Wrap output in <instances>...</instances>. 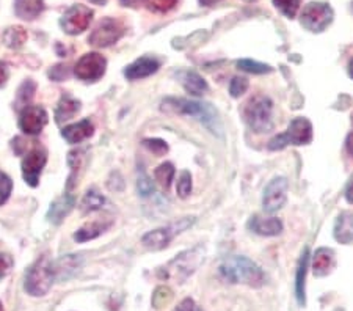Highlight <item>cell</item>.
Here are the masks:
<instances>
[{
	"instance_id": "6da1fadb",
	"label": "cell",
	"mask_w": 353,
	"mask_h": 311,
	"mask_svg": "<svg viewBox=\"0 0 353 311\" xmlns=\"http://www.w3.org/2000/svg\"><path fill=\"white\" fill-rule=\"evenodd\" d=\"M220 275L232 285H247L261 288L265 283V274L258 264L247 257L226 258L219 268Z\"/></svg>"
},
{
	"instance_id": "7a4b0ae2",
	"label": "cell",
	"mask_w": 353,
	"mask_h": 311,
	"mask_svg": "<svg viewBox=\"0 0 353 311\" xmlns=\"http://www.w3.org/2000/svg\"><path fill=\"white\" fill-rule=\"evenodd\" d=\"M165 109L173 110L176 113H182V115H190L193 118L204 124L210 132L221 137L223 135V126L219 118L217 110L208 103H198V101H189V99H176L168 98L163 101Z\"/></svg>"
},
{
	"instance_id": "3957f363",
	"label": "cell",
	"mask_w": 353,
	"mask_h": 311,
	"mask_svg": "<svg viewBox=\"0 0 353 311\" xmlns=\"http://www.w3.org/2000/svg\"><path fill=\"white\" fill-rule=\"evenodd\" d=\"M243 120L256 134H264L273 129V104L267 96L258 94L243 106Z\"/></svg>"
},
{
	"instance_id": "277c9868",
	"label": "cell",
	"mask_w": 353,
	"mask_h": 311,
	"mask_svg": "<svg viewBox=\"0 0 353 311\" xmlns=\"http://www.w3.org/2000/svg\"><path fill=\"white\" fill-rule=\"evenodd\" d=\"M204 261V248L198 245L192 250L182 252L174 259H172L165 268L161 270L162 279H170L178 283L185 281L189 277L199 268V264Z\"/></svg>"
},
{
	"instance_id": "5b68a950",
	"label": "cell",
	"mask_w": 353,
	"mask_h": 311,
	"mask_svg": "<svg viewBox=\"0 0 353 311\" xmlns=\"http://www.w3.org/2000/svg\"><path fill=\"white\" fill-rule=\"evenodd\" d=\"M55 280L54 263L48 257H41L28 269L26 275V291L30 296H44Z\"/></svg>"
},
{
	"instance_id": "8992f818",
	"label": "cell",
	"mask_w": 353,
	"mask_h": 311,
	"mask_svg": "<svg viewBox=\"0 0 353 311\" xmlns=\"http://www.w3.org/2000/svg\"><path fill=\"white\" fill-rule=\"evenodd\" d=\"M311 140H312V124L310 123V120L300 117L292 120L286 132L276 135V137H273L270 140L269 148L272 151H276V150L286 148L288 145H295V146L308 145L311 143Z\"/></svg>"
},
{
	"instance_id": "52a82bcc",
	"label": "cell",
	"mask_w": 353,
	"mask_h": 311,
	"mask_svg": "<svg viewBox=\"0 0 353 311\" xmlns=\"http://www.w3.org/2000/svg\"><path fill=\"white\" fill-rule=\"evenodd\" d=\"M193 222H195V219H181L179 222L163 226V228H159L154 231H150V233H146L141 237V242H143V245L146 248H150V250H162V248L167 247L170 242L174 239V236H178L182 231L190 228Z\"/></svg>"
},
{
	"instance_id": "ba28073f",
	"label": "cell",
	"mask_w": 353,
	"mask_h": 311,
	"mask_svg": "<svg viewBox=\"0 0 353 311\" xmlns=\"http://www.w3.org/2000/svg\"><path fill=\"white\" fill-rule=\"evenodd\" d=\"M333 10L328 3L311 2L301 13V26L312 33H321L332 24Z\"/></svg>"
},
{
	"instance_id": "9c48e42d",
	"label": "cell",
	"mask_w": 353,
	"mask_h": 311,
	"mask_svg": "<svg viewBox=\"0 0 353 311\" xmlns=\"http://www.w3.org/2000/svg\"><path fill=\"white\" fill-rule=\"evenodd\" d=\"M124 27L119 21L107 18L102 19L88 38L90 44H93L96 48H107L110 44L117 43L119 38L123 37Z\"/></svg>"
},
{
	"instance_id": "30bf717a",
	"label": "cell",
	"mask_w": 353,
	"mask_h": 311,
	"mask_svg": "<svg viewBox=\"0 0 353 311\" xmlns=\"http://www.w3.org/2000/svg\"><path fill=\"white\" fill-rule=\"evenodd\" d=\"M107 66V60L101 54H87L77 61L74 68V74L77 79L85 82H96L104 76Z\"/></svg>"
},
{
	"instance_id": "8fae6325",
	"label": "cell",
	"mask_w": 353,
	"mask_h": 311,
	"mask_svg": "<svg viewBox=\"0 0 353 311\" xmlns=\"http://www.w3.org/2000/svg\"><path fill=\"white\" fill-rule=\"evenodd\" d=\"M91 18H93V11L85 5H72V7L66 11L63 18L60 21V26L63 30L70 35H77L87 30Z\"/></svg>"
},
{
	"instance_id": "7c38bea8",
	"label": "cell",
	"mask_w": 353,
	"mask_h": 311,
	"mask_svg": "<svg viewBox=\"0 0 353 311\" xmlns=\"http://www.w3.org/2000/svg\"><path fill=\"white\" fill-rule=\"evenodd\" d=\"M288 189H289V183L286 178L278 177L270 181L269 185H267L264 190V197H263V205L267 212H276L278 209H281L284 205H286Z\"/></svg>"
},
{
	"instance_id": "4fadbf2b",
	"label": "cell",
	"mask_w": 353,
	"mask_h": 311,
	"mask_svg": "<svg viewBox=\"0 0 353 311\" xmlns=\"http://www.w3.org/2000/svg\"><path fill=\"white\" fill-rule=\"evenodd\" d=\"M48 124V112L39 106H26L19 117V128L27 135H37Z\"/></svg>"
},
{
	"instance_id": "5bb4252c",
	"label": "cell",
	"mask_w": 353,
	"mask_h": 311,
	"mask_svg": "<svg viewBox=\"0 0 353 311\" xmlns=\"http://www.w3.org/2000/svg\"><path fill=\"white\" fill-rule=\"evenodd\" d=\"M46 162H48V152L43 148H35L30 151L26 159L22 161V177H24L28 185L37 188L39 174H41Z\"/></svg>"
},
{
	"instance_id": "9a60e30c",
	"label": "cell",
	"mask_w": 353,
	"mask_h": 311,
	"mask_svg": "<svg viewBox=\"0 0 353 311\" xmlns=\"http://www.w3.org/2000/svg\"><path fill=\"white\" fill-rule=\"evenodd\" d=\"M159 60L152 59V57H141V59L135 60L132 65H129L126 70H124V76L130 81H137V79H145L148 76L154 74L159 70Z\"/></svg>"
},
{
	"instance_id": "2e32d148",
	"label": "cell",
	"mask_w": 353,
	"mask_h": 311,
	"mask_svg": "<svg viewBox=\"0 0 353 311\" xmlns=\"http://www.w3.org/2000/svg\"><path fill=\"white\" fill-rule=\"evenodd\" d=\"M248 228L259 236H278L283 231V223L280 219L275 217H259L254 216L250 219Z\"/></svg>"
},
{
	"instance_id": "e0dca14e",
	"label": "cell",
	"mask_w": 353,
	"mask_h": 311,
	"mask_svg": "<svg viewBox=\"0 0 353 311\" xmlns=\"http://www.w3.org/2000/svg\"><path fill=\"white\" fill-rule=\"evenodd\" d=\"M336 264L334 252L332 248H319L314 254V259H312V270H314L316 277H325L332 272Z\"/></svg>"
},
{
	"instance_id": "ac0fdd59",
	"label": "cell",
	"mask_w": 353,
	"mask_h": 311,
	"mask_svg": "<svg viewBox=\"0 0 353 311\" xmlns=\"http://www.w3.org/2000/svg\"><path fill=\"white\" fill-rule=\"evenodd\" d=\"M334 239L341 244L353 242V211L343 212L334 223Z\"/></svg>"
},
{
	"instance_id": "d6986e66",
	"label": "cell",
	"mask_w": 353,
	"mask_h": 311,
	"mask_svg": "<svg viewBox=\"0 0 353 311\" xmlns=\"http://www.w3.org/2000/svg\"><path fill=\"white\" fill-rule=\"evenodd\" d=\"M93 124H91L90 120H82L81 123L71 124V126L65 128L61 131V135H63L65 140L68 143H81L85 139H88L93 135Z\"/></svg>"
},
{
	"instance_id": "ffe728a7",
	"label": "cell",
	"mask_w": 353,
	"mask_h": 311,
	"mask_svg": "<svg viewBox=\"0 0 353 311\" xmlns=\"http://www.w3.org/2000/svg\"><path fill=\"white\" fill-rule=\"evenodd\" d=\"M81 258H77L76 254H68L59 261L54 263V272L55 280H68L70 277L76 275L81 269Z\"/></svg>"
},
{
	"instance_id": "44dd1931",
	"label": "cell",
	"mask_w": 353,
	"mask_h": 311,
	"mask_svg": "<svg viewBox=\"0 0 353 311\" xmlns=\"http://www.w3.org/2000/svg\"><path fill=\"white\" fill-rule=\"evenodd\" d=\"M308 263H310V250L308 247H306L303 253H301V258L297 268V277H295V296H297V301L300 305L306 303L305 285H306V270H308Z\"/></svg>"
},
{
	"instance_id": "7402d4cb",
	"label": "cell",
	"mask_w": 353,
	"mask_h": 311,
	"mask_svg": "<svg viewBox=\"0 0 353 311\" xmlns=\"http://www.w3.org/2000/svg\"><path fill=\"white\" fill-rule=\"evenodd\" d=\"M74 200L72 195H65L59 198V200H55L52 205H50L49 211H48V219L50 220L52 223H60L61 220H63L68 214L71 212V209L74 208Z\"/></svg>"
},
{
	"instance_id": "603a6c76",
	"label": "cell",
	"mask_w": 353,
	"mask_h": 311,
	"mask_svg": "<svg viewBox=\"0 0 353 311\" xmlns=\"http://www.w3.org/2000/svg\"><path fill=\"white\" fill-rule=\"evenodd\" d=\"M43 10H44L43 0H16L14 2L16 14L26 21H32L38 18Z\"/></svg>"
},
{
	"instance_id": "cb8c5ba5",
	"label": "cell",
	"mask_w": 353,
	"mask_h": 311,
	"mask_svg": "<svg viewBox=\"0 0 353 311\" xmlns=\"http://www.w3.org/2000/svg\"><path fill=\"white\" fill-rule=\"evenodd\" d=\"M181 83L184 85V88L189 92L190 94L195 96H201L204 92H208V83L204 79L198 74L195 71H184L179 74Z\"/></svg>"
},
{
	"instance_id": "d4e9b609",
	"label": "cell",
	"mask_w": 353,
	"mask_h": 311,
	"mask_svg": "<svg viewBox=\"0 0 353 311\" xmlns=\"http://www.w3.org/2000/svg\"><path fill=\"white\" fill-rule=\"evenodd\" d=\"M79 109H81V103H79L77 99L71 98V96H63L55 110L57 123L61 124L68 120H71V118L79 112Z\"/></svg>"
},
{
	"instance_id": "484cf974",
	"label": "cell",
	"mask_w": 353,
	"mask_h": 311,
	"mask_svg": "<svg viewBox=\"0 0 353 311\" xmlns=\"http://www.w3.org/2000/svg\"><path fill=\"white\" fill-rule=\"evenodd\" d=\"M110 225H112V222H107V223L93 222L90 225H85L83 228H81L76 234H74V239H76L77 242H85V241H90V239H94V237H98L99 234L104 233V231L109 228Z\"/></svg>"
},
{
	"instance_id": "4316f807",
	"label": "cell",
	"mask_w": 353,
	"mask_h": 311,
	"mask_svg": "<svg viewBox=\"0 0 353 311\" xmlns=\"http://www.w3.org/2000/svg\"><path fill=\"white\" fill-rule=\"evenodd\" d=\"M27 39V32L22 27H10L3 35V41L11 49H18Z\"/></svg>"
},
{
	"instance_id": "83f0119b",
	"label": "cell",
	"mask_w": 353,
	"mask_h": 311,
	"mask_svg": "<svg viewBox=\"0 0 353 311\" xmlns=\"http://www.w3.org/2000/svg\"><path fill=\"white\" fill-rule=\"evenodd\" d=\"M104 203H105V198L102 197L98 190L91 189L83 197L82 209L85 212H93V211H98V209L104 206Z\"/></svg>"
},
{
	"instance_id": "f1b7e54d",
	"label": "cell",
	"mask_w": 353,
	"mask_h": 311,
	"mask_svg": "<svg viewBox=\"0 0 353 311\" xmlns=\"http://www.w3.org/2000/svg\"><path fill=\"white\" fill-rule=\"evenodd\" d=\"M154 178L163 189H168L170 185H172V181L174 178L173 163H170V162L162 163V165L154 172Z\"/></svg>"
},
{
	"instance_id": "f546056e",
	"label": "cell",
	"mask_w": 353,
	"mask_h": 311,
	"mask_svg": "<svg viewBox=\"0 0 353 311\" xmlns=\"http://www.w3.org/2000/svg\"><path fill=\"white\" fill-rule=\"evenodd\" d=\"M83 154H85V151H72V152H70V157H68V163H70V167H71V177H70V183H68V189H72V185L76 184L77 172L81 170L82 163H83Z\"/></svg>"
},
{
	"instance_id": "4dcf8cb0",
	"label": "cell",
	"mask_w": 353,
	"mask_h": 311,
	"mask_svg": "<svg viewBox=\"0 0 353 311\" xmlns=\"http://www.w3.org/2000/svg\"><path fill=\"white\" fill-rule=\"evenodd\" d=\"M300 3L301 0H273V5L289 19L295 18V14H297L300 8Z\"/></svg>"
},
{
	"instance_id": "1f68e13d",
	"label": "cell",
	"mask_w": 353,
	"mask_h": 311,
	"mask_svg": "<svg viewBox=\"0 0 353 311\" xmlns=\"http://www.w3.org/2000/svg\"><path fill=\"white\" fill-rule=\"evenodd\" d=\"M239 70L252 72V74H265V72H270L272 68L265 63H259V61L253 60H239L237 61Z\"/></svg>"
},
{
	"instance_id": "d6a6232c",
	"label": "cell",
	"mask_w": 353,
	"mask_h": 311,
	"mask_svg": "<svg viewBox=\"0 0 353 311\" xmlns=\"http://www.w3.org/2000/svg\"><path fill=\"white\" fill-rule=\"evenodd\" d=\"M172 297H173L172 291H170L168 288L161 286V288H157L154 296H152V305H154V308H162L170 301H172Z\"/></svg>"
},
{
	"instance_id": "836d02e7",
	"label": "cell",
	"mask_w": 353,
	"mask_h": 311,
	"mask_svg": "<svg viewBox=\"0 0 353 311\" xmlns=\"http://www.w3.org/2000/svg\"><path fill=\"white\" fill-rule=\"evenodd\" d=\"M35 88H37V85H35V82H32V81H27V82L22 83V87L19 88V93H18V104L19 106H27L28 101L33 98Z\"/></svg>"
},
{
	"instance_id": "e575fe53",
	"label": "cell",
	"mask_w": 353,
	"mask_h": 311,
	"mask_svg": "<svg viewBox=\"0 0 353 311\" xmlns=\"http://www.w3.org/2000/svg\"><path fill=\"white\" fill-rule=\"evenodd\" d=\"M178 3V0H148L146 5L148 8L156 11V13H167L174 5Z\"/></svg>"
},
{
	"instance_id": "d590c367",
	"label": "cell",
	"mask_w": 353,
	"mask_h": 311,
	"mask_svg": "<svg viewBox=\"0 0 353 311\" xmlns=\"http://www.w3.org/2000/svg\"><path fill=\"white\" fill-rule=\"evenodd\" d=\"M178 194L181 198H185L190 195L192 192V177L189 172H182L181 177H179V181H178Z\"/></svg>"
},
{
	"instance_id": "8d00e7d4",
	"label": "cell",
	"mask_w": 353,
	"mask_h": 311,
	"mask_svg": "<svg viewBox=\"0 0 353 311\" xmlns=\"http://www.w3.org/2000/svg\"><path fill=\"white\" fill-rule=\"evenodd\" d=\"M248 90V81L245 77H234L230 85V93L232 98H239Z\"/></svg>"
},
{
	"instance_id": "74e56055",
	"label": "cell",
	"mask_w": 353,
	"mask_h": 311,
	"mask_svg": "<svg viewBox=\"0 0 353 311\" xmlns=\"http://www.w3.org/2000/svg\"><path fill=\"white\" fill-rule=\"evenodd\" d=\"M11 189H13V183H11V179L7 177V174L0 173V206H2L3 203L10 198Z\"/></svg>"
},
{
	"instance_id": "f35d334b",
	"label": "cell",
	"mask_w": 353,
	"mask_h": 311,
	"mask_svg": "<svg viewBox=\"0 0 353 311\" xmlns=\"http://www.w3.org/2000/svg\"><path fill=\"white\" fill-rule=\"evenodd\" d=\"M143 145L146 146L148 150L152 151L157 156H162L168 151V145L165 143L163 140H159V139H148V140L143 141Z\"/></svg>"
},
{
	"instance_id": "ab89813d",
	"label": "cell",
	"mask_w": 353,
	"mask_h": 311,
	"mask_svg": "<svg viewBox=\"0 0 353 311\" xmlns=\"http://www.w3.org/2000/svg\"><path fill=\"white\" fill-rule=\"evenodd\" d=\"M137 188H139V192L141 197H148L154 192V184L152 181L146 177V174H141L139 178V183H137Z\"/></svg>"
},
{
	"instance_id": "60d3db41",
	"label": "cell",
	"mask_w": 353,
	"mask_h": 311,
	"mask_svg": "<svg viewBox=\"0 0 353 311\" xmlns=\"http://www.w3.org/2000/svg\"><path fill=\"white\" fill-rule=\"evenodd\" d=\"M11 265H13V259H11V257L5 253H0V280L8 274Z\"/></svg>"
},
{
	"instance_id": "b9f144b4",
	"label": "cell",
	"mask_w": 353,
	"mask_h": 311,
	"mask_svg": "<svg viewBox=\"0 0 353 311\" xmlns=\"http://www.w3.org/2000/svg\"><path fill=\"white\" fill-rule=\"evenodd\" d=\"M174 311H203V310L198 307L193 299H184V301L174 308Z\"/></svg>"
},
{
	"instance_id": "7bdbcfd3",
	"label": "cell",
	"mask_w": 353,
	"mask_h": 311,
	"mask_svg": "<svg viewBox=\"0 0 353 311\" xmlns=\"http://www.w3.org/2000/svg\"><path fill=\"white\" fill-rule=\"evenodd\" d=\"M8 81V68L3 61H0V87H3Z\"/></svg>"
},
{
	"instance_id": "ee69618b",
	"label": "cell",
	"mask_w": 353,
	"mask_h": 311,
	"mask_svg": "<svg viewBox=\"0 0 353 311\" xmlns=\"http://www.w3.org/2000/svg\"><path fill=\"white\" fill-rule=\"evenodd\" d=\"M345 198H347V201L352 203V205H353V178L350 179L349 185H347V190H345Z\"/></svg>"
},
{
	"instance_id": "f6af8a7d",
	"label": "cell",
	"mask_w": 353,
	"mask_h": 311,
	"mask_svg": "<svg viewBox=\"0 0 353 311\" xmlns=\"http://www.w3.org/2000/svg\"><path fill=\"white\" fill-rule=\"evenodd\" d=\"M148 0H121L123 5H126V7H139L140 3H146Z\"/></svg>"
},
{
	"instance_id": "bcb514c9",
	"label": "cell",
	"mask_w": 353,
	"mask_h": 311,
	"mask_svg": "<svg viewBox=\"0 0 353 311\" xmlns=\"http://www.w3.org/2000/svg\"><path fill=\"white\" fill-rule=\"evenodd\" d=\"M345 148L349 151V154L353 157V132H350L349 137L345 140Z\"/></svg>"
},
{
	"instance_id": "7dc6e473",
	"label": "cell",
	"mask_w": 353,
	"mask_h": 311,
	"mask_svg": "<svg viewBox=\"0 0 353 311\" xmlns=\"http://www.w3.org/2000/svg\"><path fill=\"white\" fill-rule=\"evenodd\" d=\"M217 2H220V0H199V3L204 5V7H210V5H215Z\"/></svg>"
},
{
	"instance_id": "c3c4849f",
	"label": "cell",
	"mask_w": 353,
	"mask_h": 311,
	"mask_svg": "<svg viewBox=\"0 0 353 311\" xmlns=\"http://www.w3.org/2000/svg\"><path fill=\"white\" fill-rule=\"evenodd\" d=\"M349 74L353 79V59L350 60V63H349Z\"/></svg>"
},
{
	"instance_id": "681fc988",
	"label": "cell",
	"mask_w": 353,
	"mask_h": 311,
	"mask_svg": "<svg viewBox=\"0 0 353 311\" xmlns=\"http://www.w3.org/2000/svg\"><path fill=\"white\" fill-rule=\"evenodd\" d=\"M91 3H96V5H102V3H105L107 0H90Z\"/></svg>"
},
{
	"instance_id": "f907efd6",
	"label": "cell",
	"mask_w": 353,
	"mask_h": 311,
	"mask_svg": "<svg viewBox=\"0 0 353 311\" xmlns=\"http://www.w3.org/2000/svg\"><path fill=\"white\" fill-rule=\"evenodd\" d=\"M0 311H3V308H2V303H0Z\"/></svg>"
},
{
	"instance_id": "816d5d0a",
	"label": "cell",
	"mask_w": 353,
	"mask_h": 311,
	"mask_svg": "<svg viewBox=\"0 0 353 311\" xmlns=\"http://www.w3.org/2000/svg\"><path fill=\"white\" fill-rule=\"evenodd\" d=\"M247 2H254V0H247Z\"/></svg>"
}]
</instances>
